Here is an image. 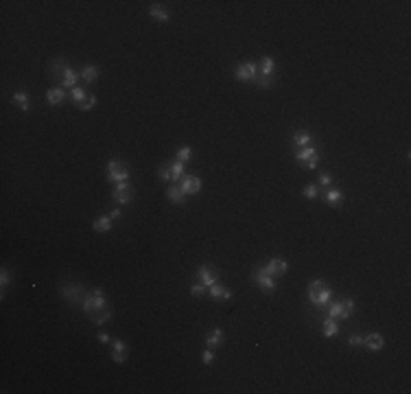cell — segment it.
<instances>
[{
  "label": "cell",
  "mask_w": 411,
  "mask_h": 394,
  "mask_svg": "<svg viewBox=\"0 0 411 394\" xmlns=\"http://www.w3.org/2000/svg\"><path fill=\"white\" fill-rule=\"evenodd\" d=\"M306 293H308V300L313 302L319 311H324L332 302V289L328 287V283H326V280H322V278L310 280L308 291H306Z\"/></svg>",
  "instance_id": "6da1fadb"
},
{
  "label": "cell",
  "mask_w": 411,
  "mask_h": 394,
  "mask_svg": "<svg viewBox=\"0 0 411 394\" xmlns=\"http://www.w3.org/2000/svg\"><path fill=\"white\" fill-rule=\"evenodd\" d=\"M59 293L66 298V302H70V306H81L86 300L87 291L83 285L72 283V280H61L59 283Z\"/></svg>",
  "instance_id": "7a4b0ae2"
},
{
  "label": "cell",
  "mask_w": 411,
  "mask_h": 394,
  "mask_svg": "<svg viewBox=\"0 0 411 394\" xmlns=\"http://www.w3.org/2000/svg\"><path fill=\"white\" fill-rule=\"evenodd\" d=\"M107 306V300H105V293L101 291V289H92V291H87V296H86V300H83V304H81V309H83V313H94V311H101V309H105Z\"/></svg>",
  "instance_id": "3957f363"
},
{
  "label": "cell",
  "mask_w": 411,
  "mask_h": 394,
  "mask_svg": "<svg viewBox=\"0 0 411 394\" xmlns=\"http://www.w3.org/2000/svg\"><path fill=\"white\" fill-rule=\"evenodd\" d=\"M295 160L300 162L304 169L313 171V169H317V164H319V153H317V149L310 144V147L297 149V151H295Z\"/></svg>",
  "instance_id": "277c9868"
},
{
  "label": "cell",
  "mask_w": 411,
  "mask_h": 394,
  "mask_svg": "<svg viewBox=\"0 0 411 394\" xmlns=\"http://www.w3.org/2000/svg\"><path fill=\"white\" fill-rule=\"evenodd\" d=\"M107 179H109V182H114V184L127 182V179H129V169H127L120 160L112 158V160L107 162Z\"/></svg>",
  "instance_id": "5b68a950"
},
{
  "label": "cell",
  "mask_w": 411,
  "mask_h": 394,
  "mask_svg": "<svg viewBox=\"0 0 411 394\" xmlns=\"http://www.w3.org/2000/svg\"><path fill=\"white\" fill-rule=\"evenodd\" d=\"M112 197H114V201H116L118 206H120V204H131V199H134V186H131L129 182L114 184Z\"/></svg>",
  "instance_id": "8992f818"
},
{
  "label": "cell",
  "mask_w": 411,
  "mask_h": 394,
  "mask_svg": "<svg viewBox=\"0 0 411 394\" xmlns=\"http://www.w3.org/2000/svg\"><path fill=\"white\" fill-rule=\"evenodd\" d=\"M252 280H254V283L258 285V287L262 289V291H267V293L275 291V287H278V283H275V278H274V276L265 274V271H262L260 267L252 271Z\"/></svg>",
  "instance_id": "52a82bcc"
},
{
  "label": "cell",
  "mask_w": 411,
  "mask_h": 394,
  "mask_svg": "<svg viewBox=\"0 0 411 394\" xmlns=\"http://www.w3.org/2000/svg\"><path fill=\"white\" fill-rule=\"evenodd\" d=\"M258 77V64H254V61H245V64H240L239 68L234 70V79L236 81H256Z\"/></svg>",
  "instance_id": "ba28073f"
},
{
  "label": "cell",
  "mask_w": 411,
  "mask_h": 394,
  "mask_svg": "<svg viewBox=\"0 0 411 394\" xmlns=\"http://www.w3.org/2000/svg\"><path fill=\"white\" fill-rule=\"evenodd\" d=\"M265 274H269V276H282V274H287V269H289V263L284 261V258H269V261L265 263V265L260 267Z\"/></svg>",
  "instance_id": "9c48e42d"
},
{
  "label": "cell",
  "mask_w": 411,
  "mask_h": 394,
  "mask_svg": "<svg viewBox=\"0 0 411 394\" xmlns=\"http://www.w3.org/2000/svg\"><path fill=\"white\" fill-rule=\"evenodd\" d=\"M326 318H332V320H348L350 315H352V311L345 309L343 300H337V302H330V304L326 306Z\"/></svg>",
  "instance_id": "30bf717a"
},
{
  "label": "cell",
  "mask_w": 411,
  "mask_h": 394,
  "mask_svg": "<svg viewBox=\"0 0 411 394\" xmlns=\"http://www.w3.org/2000/svg\"><path fill=\"white\" fill-rule=\"evenodd\" d=\"M179 186H182V191L186 193V195H195V193H199V188H201V179L192 173H184Z\"/></svg>",
  "instance_id": "8fae6325"
},
{
  "label": "cell",
  "mask_w": 411,
  "mask_h": 394,
  "mask_svg": "<svg viewBox=\"0 0 411 394\" xmlns=\"http://www.w3.org/2000/svg\"><path fill=\"white\" fill-rule=\"evenodd\" d=\"M197 278H199V283H204L206 287H210V285L219 283V274L212 269L210 265H201L199 269H197Z\"/></svg>",
  "instance_id": "7c38bea8"
},
{
  "label": "cell",
  "mask_w": 411,
  "mask_h": 394,
  "mask_svg": "<svg viewBox=\"0 0 411 394\" xmlns=\"http://www.w3.org/2000/svg\"><path fill=\"white\" fill-rule=\"evenodd\" d=\"M66 68H68V64H66L61 57H55V59L51 61V66H48V74H51V79H55V81L61 83V77H64Z\"/></svg>",
  "instance_id": "4fadbf2b"
},
{
  "label": "cell",
  "mask_w": 411,
  "mask_h": 394,
  "mask_svg": "<svg viewBox=\"0 0 411 394\" xmlns=\"http://www.w3.org/2000/svg\"><path fill=\"white\" fill-rule=\"evenodd\" d=\"M223 341H225V333H223V328H212V331L206 333V346H208V348L223 346Z\"/></svg>",
  "instance_id": "5bb4252c"
},
{
  "label": "cell",
  "mask_w": 411,
  "mask_h": 394,
  "mask_svg": "<svg viewBox=\"0 0 411 394\" xmlns=\"http://www.w3.org/2000/svg\"><path fill=\"white\" fill-rule=\"evenodd\" d=\"M363 344L367 350H380L385 346V337L380 333H370V335L363 337Z\"/></svg>",
  "instance_id": "9a60e30c"
},
{
  "label": "cell",
  "mask_w": 411,
  "mask_h": 394,
  "mask_svg": "<svg viewBox=\"0 0 411 394\" xmlns=\"http://www.w3.org/2000/svg\"><path fill=\"white\" fill-rule=\"evenodd\" d=\"M322 199H324V204H328V206H339L341 201H343V193H341L339 188H326Z\"/></svg>",
  "instance_id": "2e32d148"
},
{
  "label": "cell",
  "mask_w": 411,
  "mask_h": 394,
  "mask_svg": "<svg viewBox=\"0 0 411 394\" xmlns=\"http://www.w3.org/2000/svg\"><path fill=\"white\" fill-rule=\"evenodd\" d=\"M208 293H210V298H214V300H230V298H232V291H230V289L223 287V285H219V283L210 285V287H208Z\"/></svg>",
  "instance_id": "e0dca14e"
},
{
  "label": "cell",
  "mask_w": 411,
  "mask_h": 394,
  "mask_svg": "<svg viewBox=\"0 0 411 394\" xmlns=\"http://www.w3.org/2000/svg\"><path fill=\"white\" fill-rule=\"evenodd\" d=\"M166 197H169L173 204H184L188 195L182 191V186H179V184H171V186L166 188Z\"/></svg>",
  "instance_id": "ac0fdd59"
},
{
  "label": "cell",
  "mask_w": 411,
  "mask_h": 394,
  "mask_svg": "<svg viewBox=\"0 0 411 394\" xmlns=\"http://www.w3.org/2000/svg\"><path fill=\"white\" fill-rule=\"evenodd\" d=\"M99 74H101L99 66H94V64H87V66H83V70H81V72H79V77L83 79V83H94L96 79H99Z\"/></svg>",
  "instance_id": "d6986e66"
},
{
  "label": "cell",
  "mask_w": 411,
  "mask_h": 394,
  "mask_svg": "<svg viewBox=\"0 0 411 394\" xmlns=\"http://www.w3.org/2000/svg\"><path fill=\"white\" fill-rule=\"evenodd\" d=\"M112 348H114V353H112V359L116 363H122L127 359V344L122 340H116V341H112Z\"/></svg>",
  "instance_id": "ffe728a7"
},
{
  "label": "cell",
  "mask_w": 411,
  "mask_h": 394,
  "mask_svg": "<svg viewBox=\"0 0 411 394\" xmlns=\"http://www.w3.org/2000/svg\"><path fill=\"white\" fill-rule=\"evenodd\" d=\"M64 99H66V88H61V86L51 88V90L46 92V101H48V105H59Z\"/></svg>",
  "instance_id": "44dd1931"
},
{
  "label": "cell",
  "mask_w": 411,
  "mask_h": 394,
  "mask_svg": "<svg viewBox=\"0 0 411 394\" xmlns=\"http://www.w3.org/2000/svg\"><path fill=\"white\" fill-rule=\"evenodd\" d=\"M291 140L297 149H304V147H310V144H313V136H310L308 131H295V134L291 136Z\"/></svg>",
  "instance_id": "7402d4cb"
},
{
  "label": "cell",
  "mask_w": 411,
  "mask_h": 394,
  "mask_svg": "<svg viewBox=\"0 0 411 394\" xmlns=\"http://www.w3.org/2000/svg\"><path fill=\"white\" fill-rule=\"evenodd\" d=\"M274 72H275V61H274V57L265 55V57L260 59V68H258V74H262V77H274Z\"/></svg>",
  "instance_id": "603a6c76"
},
{
  "label": "cell",
  "mask_w": 411,
  "mask_h": 394,
  "mask_svg": "<svg viewBox=\"0 0 411 394\" xmlns=\"http://www.w3.org/2000/svg\"><path fill=\"white\" fill-rule=\"evenodd\" d=\"M90 320L96 326H103V324H107L109 320H112V309L105 306V309H101V311H94V313H90Z\"/></svg>",
  "instance_id": "cb8c5ba5"
},
{
  "label": "cell",
  "mask_w": 411,
  "mask_h": 394,
  "mask_svg": "<svg viewBox=\"0 0 411 394\" xmlns=\"http://www.w3.org/2000/svg\"><path fill=\"white\" fill-rule=\"evenodd\" d=\"M77 81H79V72H74V70L68 66V68L64 70V77H61V83H59V86H61V88H70V90H72V88L77 86Z\"/></svg>",
  "instance_id": "d4e9b609"
},
{
  "label": "cell",
  "mask_w": 411,
  "mask_h": 394,
  "mask_svg": "<svg viewBox=\"0 0 411 394\" xmlns=\"http://www.w3.org/2000/svg\"><path fill=\"white\" fill-rule=\"evenodd\" d=\"M11 101H13V103L17 105V107L22 109V112H29V109H31V103H29V94H26L24 90H17V92H13Z\"/></svg>",
  "instance_id": "484cf974"
},
{
  "label": "cell",
  "mask_w": 411,
  "mask_h": 394,
  "mask_svg": "<svg viewBox=\"0 0 411 394\" xmlns=\"http://www.w3.org/2000/svg\"><path fill=\"white\" fill-rule=\"evenodd\" d=\"M149 16L155 18L157 22H169L171 20V13L166 11V9H162L160 4H151V7H149Z\"/></svg>",
  "instance_id": "4316f807"
},
{
  "label": "cell",
  "mask_w": 411,
  "mask_h": 394,
  "mask_svg": "<svg viewBox=\"0 0 411 394\" xmlns=\"http://www.w3.org/2000/svg\"><path fill=\"white\" fill-rule=\"evenodd\" d=\"M92 228H94L96 232H109L112 230V219H109V215L107 217H96L94 223H92Z\"/></svg>",
  "instance_id": "83f0119b"
},
{
  "label": "cell",
  "mask_w": 411,
  "mask_h": 394,
  "mask_svg": "<svg viewBox=\"0 0 411 394\" xmlns=\"http://www.w3.org/2000/svg\"><path fill=\"white\" fill-rule=\"evenodd\" d=\"M322 331H324V335H326V337H335L337 333H339V326H337V322L332 318H324Z\"/></svg>",
  "instance_id": "f1b7e54d"
},
{
  "label": "cell",
  "mask_w": 411,
  "mask_h": 394,
  "mask_svg": "<svg viewBox=\"0 0 411 394\" xmlns=\"http://www.w3.org/2000/svg\"><path fill=\"white\" fill-rule=\"evenodd\" d=\"M182 175H184V162L179 160L171 162V179H182Z\"/></svg>",
  "instance_id": "f546056e"
},
{
  "label": "cell",
  "mask_w": 411,
  "mask_h": 394,
  "mask_svg": "<svg viewBox=\"0 0 411 394\" xmlns=\"http://www.w3.org/2000/svg\"><path fill=\"white\" fill-rule=\"evenodd\" d=\"M70 96H72V101H74V103H77V105H79V103H83V101H86V99H87V92H86V90H83V88H79V86H74V88H72V90H70Z\"/></svg>",
  "instance_id": "4dcf8cb0"
},
{
  "label": "cell",
  "mask_w": 411,
  "mask_h": 394,
  "mask_svg": "<svg viewBox=\"0 0 411 394\" xmlns=\"http://www.w3.org/2000/svg\"><path fill=\"white\" fill-rule=\"evenodd\" d=\"M190 158H192V149H190V147H188V144H186V147H182V149H179V151H177V156H175V160H179V162H188V160H190Z\"/></svg>",
  "instance_id": "1f68e13d"
},
{
  "label": "cell",
  "mask_w": 411,
  "mask_h": 394,
  "mask_svg": "<svg viewBox=\"0 0 411 394\" xmlns=\"http://www.w3.org/2000/svg\"><path fill=\"white\" fill-rule=\"evenodd\" d=\"M254 83H256L258 88H271L275 83V77H262V74H258Z\"/></svg>",
  "instance_id": "d6a6232c"
},
{
  "label": "cell",
  "mask_w": 411,
  "mask_h": 394,
  "mask_svg": "<svg viewBox=\"0 0 411 394\" xmlns=\"http://www.w3.org/2000/svg\"><path fill=\"white\" fill-rule=\"evenodd\" d=\"M94 105H96V96L94 94H87V99L83 101V103H79V109H83V112H90Z\"/></svg>",
  "instance_id": "836d02e7"
},
{
  "label": "cell",
  "mask_w": 411,
  "mask_h": 394,
  "mask_svg": "<svg viewBox=\"0 0 411 394\" xmlns=\"http://www.w3.org/2000/svg\"><path fill=\"white\" fill-rule=\"evenodd\" d=\"M317 193H319V188L315 186V184H306V186H304V197H306V199H317Z\"/></svg>",
  "instance_id": "e575fe53"
},
{
  "label": "cell",
  "mask_w": 411,
  "mask_h": 394,
  "mask_svg": "<svg viewBox=\"0 0 411 394\" xmlns=\"http://www.w3.org/2000/svg\"><path fill=\"white\" fill-rule=\"evenodd\" d=\"M157 175H160L162 182H171V162L164 166H160V169H157Z\"/></svg>",
  "instance_id": "d590c367"
},
{
  "label": "cell",
  "mask_w": 411,
  "mask_h": 394,
  "mask_svg": "<svg viewBox=\"0 0 411 394\" xmlns=\"http://www.w3.org/2000/svg\"><path fill=\"white\" fill-rule=\"evenodd\" d=\"M11 283V274H9L7 267H2V274H0V285H2V296H4V287Z\"/></svg>",
  "instance_id": "8d00e7d4"
},
{
  "label": "cell",
  "mask_w": 411,
  "mask_h": 394,
  "mask_svg": "<svg viewBox=\"0 0 411 394\" xmlns=\"http://www.w3.org/2000/svg\"><path fill=\"white\" fill-rule=\"evenodd\" d=\"M206 289H208V287H206L204 283H195V285L190 287V296H195V298L201 296V293H206Z\"/></svg>",
  "instance_id": "74e56055"
},
{
  "label": "cell",
  "mask_w": 411,
  "mask_h": 394,
  "mask_svg": "<svg viewBox=\"0 0 411 394\" xmlns=\"http://www.w3.org/2000/svg\"><path fill=\"white\" fill-rule=\"evenodd\" d=\"M201 361H204L206 366H210V363L214 361V353H212V348H206L204 353H201Z\"/></svg>",
  "instance_id": "f35d334b"
},
{
  "label": "cell",
  "mask_w": 411,
  "mask_h": 394,
  "mask_svg": "<svg viewBox=\"0 0 411 394\" xmlns=\"http://www.w3.org/2000/svg\"><path fill=\"white\" fill-rule=\"evenodd\" d=\"M319 184H322L324 188H330V184H332V175H330V173H322V175H319Z\"/></svg>",
  "instance_id": "ab89813d"
},
{
  "label": "cell",
  "mask_w": 411,
  "mask_h": 394,
  "mask_svg": "<svg viewBox=\"0 0 411 394\" xmlns=\"http://www.w3.org/2000/svg\"><path fill=\"white\" fill-rule=\"evenodd\" d=\"M350 346H363V335H359V333H352V335L348 337Z\"/></svg>",
  "instance_id": "60d3db41"
},
{
  "label": "cell",
  "mask_w": 411,
  "mask_h": 394,
  "mask_svg": "<svg viewBox=\"0 0 411 394\" xmlns=\"http://www.w3.org/2000/svg\"><path fill=\"white\" fill-rule=\"evenodd\" d=\"M96 337H99V341H101V344H109V341H112V337H109V335H107V333H105V331H101V333H99V335H96Z\"/></svg>",
  "instance_id": "b9f144b4"
},
{
  "label": "cell",
  "mask_w": 411,
  "mask_h": 394,
  "mask_svg": "<svg viewBox=\"0 0 411 394\" xmlns=\"http://www.w3.org/2000/svg\"><path fill=\"white\" fill-rule=\"evenodd\" d=\"M120 217H122L120 208H112V213H109V219H112V221H116V219H120Z\"/></svg>",
  "instance_id": "7bdbcfd3"
}]
</instances>
